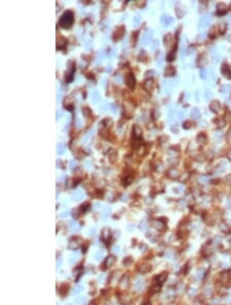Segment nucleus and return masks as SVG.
<instances>
[{
    "instance_id": "1",
    "label": "nucleus",
    "mask_w": 231,
    "mask_h": 305,
    "mask_svg": "<svg viewBox=\"0 0 231 305\" xmlns=\"http://www.w3.org/2000/svg\"><path fill=\"white\" fill-rule=\"evenodd\" d=\"M73 21H74L73 12L70 11V10H67L60 18V25L63 28H70L72 26V24H73Z\"/></svg>"
},
{
    "instance_id": "2",
    "label": "nucleus",
    "mask_w": 231,
    "mask_h": 305,
    "mask_svg": "<svg viewBox=\"0 0 231 305\" xmlns=\"http://www.w3.org/2000/svg\"><path fill=\"white\" fill-rule=\"evenodd\" d=\"M125 81H126V85H127V86H129L131 90H133V88L135 87L136 80H135V77H134V75H133L132 73L127 74L126 78H125Z\"/></svg>"
},
{
    "instance_id": "3",
    "label": "nucleus",
    "mask_w": 231,
    "mask_h": 305,
    "mask_svg": "<svg viewBox=\"0 0 231 305\" xmlns=\"http://www.w3.org/2000/svg\"><path fill=\"white\" fill-rule=\"evenodd\" d=\"M124 34V28L123 27H118L117 30L115 31V35H114V39L115 40H119L123 37Z\"/></svg>"
},
{
    "instance_id": "4",
    "label": "nucleus",
    "mask_w": 231,
    "mask_h": 305,
    "mask_svg": "<svg viewBox=\"0 0 231 305\" xmlns=\"http://www.w3.org/2000/svg\"><path fill=\"white\" fill-rule=\"evenodd\" d=\"M151 37H152V31H147L146 33H144V35H143V40H144V43H146V44H147V43L150 41Z\"/></svg>"
},
{
    "instance_id": "5",
    "label": "nucleus",
    "mask_w": 231,
    "mask_h": 305,
    "mask_svg": "<svg viewBox=\"0 0 231 305\" xmlns=\"http://www.w3.org/2000/svg\"><path fill=\"white\" fill-rule=\"evenodd\" d=\"M133 131H134V136H135L137 139H139V138L142 136V130H141L138 125H135Z\"/></svg>"
},
{
    "instance_id": "6",
    "label": "nucleus",
    "mask_w": 231,
    "mask_h": 305,
    "mask_svg": "<svg viewBox=\"0 0 231 305\" xmlns=\"http://www.w3.org/2000/svg\"><path fill=\"white\" fill-rule=\"evenodd\" d=\"M66 45H67V40L65 39V38L61 37V41L59 40V42H58V48H60V49H64V48L66 47Z\"/></svg>"
},
{
    "instance_id": "7",
    "label": "nucleus",
    "mask_w": 231,
    "mask_h": 305,
    "mask_svg": "<svg viewBox=\"0 0 231 305\" xmlns=\"http://www.w3.org/2000/svg\"><path fill=\"white\" fill-rule=\"evenodd\" d=\"M152 86H153V81H152V80L148 79V80H146V81L144 82V87H145L147 91H150V90L152 88Z\"/></svg>"
},
{
    "instance_id": "8",
    "label": "nucleus",
    "mask_w": 231,
    "mask_h": 305,
    "mask_svg": "<svg viewBox=\"0 0 231 305\" xmlns=\"http://www.w3.org/2000/svg\"><path fill=\"white\" fill-rule=\"evenodd\" d=\"M161 22H162V24H164V25H169L170 23H172L173 22V20L170 18V17H168V16H163L162 18H161Z\"/></svg>"
},
{
    "instance_id": "9",
    "label": "nucleus",
    "mask_w": 231,
    "mask_h": 305,
    "mask_svg": "<svg viewBox=\"0 0 231 305\" xmlns=\"http://www.w3.org/2000/svg\"><path fill=\"white\" fill-rule=\"evenodd\" d=\"M65 152V147H64V145L63 144H59L58 145V153L59 154H63Z\"/></svg>"
},
{
    "instance_id": "10",
    "label": "nucleus",
    "mask_w": 231,
    "mask_h": 305,
    "mask_svg": "<svg viewBox=\"0 0 231 305\" xmlns=\"http://www.w3.org/2000/svg\"><path fill=\"white\" fill-rule=\"evenodd\" d=\"M82 196V193H81V191H77L76 193H74L73 194V199H76V200H78V199H80V197Z\"/></svg>"
},
{
    "instance_id": "11",
    "label": "nucleus",
    "mask_w": 231,
    "mask_h": 305,
    "mask_svg": "<svg viewBox=\"0 0 231 305\" xmlns=\"http://www.w3.org/2000/svg\"><path fill=\"white\" fill-rule=\"evenodd\" d=\"M82 112H83V114H84V116H89V115H91V113H92V111H91V109H89L88 107H84Z\"/></svg>"
},
{
    "instance_id": "12",
    "label": "nucleus",
    "mask_w": 231,
    "mask_h": 305,
    "mask_svg": "<svg viewBox=\"0 0 231 305\" xmlns=\"http://www.w3.org/2000/svg\"><path fill=\"white\" fill-rule=\"evenodd\" d=\"M92 97H93V100H94V102H97V101H98V99H99V94H98V92H97V91H94V92H93V95H92Z\"/></svg>"
},
{
    "instance_id": "13",
    "label": "nucleus",
    "mask_w": 231,
    "mask_h": 305,
    "mask_svg": "<svg viewBox=\"0 0 231 305\" xmlns=\"http://www.w3.org/2000/svg\"><path fill=\"white\" fill-rule=\"evenodd\" d=\"M173 71H174V69H173L171 66L168 67V68L165 69V75H168V76H169V75H172V74H173V73H172Z\"/></svg>"
},
{
    "instance_id": "14",
    "label": "nucleus",
    "mask_w": 231,
    "mask_h": 305,
    "mask_svg": "<svg viewBox=\"0 0 231 305\" xmlns=\"http://www.w3.org/2000/svg\"><path fill=\"white\" fill-rule=\"evenodd\" d=\"M155 74V72H154L153 70H151V71H148L147 73H146V77H152V76Z\"/></svg>"
},
{
    "instance_id": "15",
    "label": "nucleus",
    "mask_w": 231,
    "mask_h": 305,
    "mask_svg": "<svg viewBox=\"0 0 231 305\" xmlns=\"http://www.w3.org/2000/svg\"><path fill=\"white\" fill-rule=\"evenodd\" d=\"M139 23H140V17L137 16L136 18H134V24H135V25H138Z\"/></svg>"
},
{
    "instance_id": "16",
    "label": "nucleus",
    "mask_w": 231,
    "mask_h": 305,
    "mask_svg": "<svg viewBox=\"0 0 231 305\" xmlns=\"http://www.w3.org/2000/svg\"><path fill=\"white\" fill-rule=\"evenodd\" d=\"M157 44H158V42H157V41H154V44H153V48H156Z\"/></svg>"
},
{
    "instance_id": "17",
    "label": "nucleus",
    "mask_w": 231,
    "mask_h": 305,
    "mask_svg": "<svg viewBox=\"0 0 231 305\" xmlns=\"http://www.w3.org/2000/svg\"><path fill=\"white\" fill-rule=\"evenodd\" d=\"M116 80H118V81H120V80H121V77H120V75L116 76Z\"/></svg>"
}]
</instances>
